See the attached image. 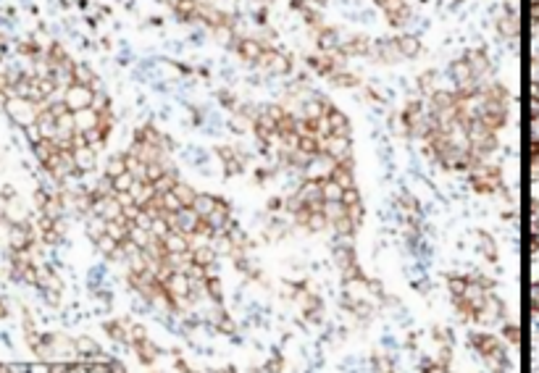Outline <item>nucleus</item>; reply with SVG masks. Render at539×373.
<instances>
[{"label": "nucleus", "instance_id": "3", "mask_svg": "<svg viewBox=\"0 0 539 373\" xmlns=\"http://www.w3.org/2000/svg\"><path fill=\"white\" fill-rule=\"evenodd\" d=\"M97 210H100L103 218H108V221H119L121 216H124V205L116 200V195H113V197H105L103 202H97Z\"/></svg>", "mask_w": 539, "mask_h": 373}, {"label": "nucleus", "instance_id": "9", "mask_svg": "<svg viewBox=\"0 0 539 373\" xmlns=\"http://www.w3.org/2000/svg\"><path fill=\"white\" fill-rule=\"evenodd\" d=\"M326 118H329V126H331L334 137H347V118L342 116V113H339V111H329V113H326Z\"/></svg>", "mask_w": 539, "mask_h": 373}, {"label": "nucleus", "instance_id": "30", "mask_svg": "<svg viewBox=\"0 0 539 373\" xmlns=\"http://www.w3.org/2000/svg\"><path fill=\"white\" fill-rule=\"evenodd\" d=\"M500 29H503L505 34H515V29H518V27H515V21L508 16V19H500Z\"/></svg>", "mask_w": 539, "mask_h": 373}, {"label": "nucleus", "instance_id": "17", "mask_svg": "<svg viewBox=\"0 0 539 373\" xmlns=\"http://www.w3.org/2000/svg\"><path fill=\"white\" fill-rule=\"evenodd\" d=\"M153 187H155V195H166L177 187V179H174V173H163L158 181H153Z\"/></svg>", "mask_w": 539, "mask_h": 373}, {"label": "nucleus", "instance_id": "6", "mask_svg": "<svg viewBox=\"0 0 539 373\" xmlns=\"http://www.w3.org/2000/svg\"><path fill=\"white\" fill-rule=\"evenodd\" d=\"M166 289H169L171 294H177V297H181V294H187L189 292V276L187 273H174V276L166 281Z\"/></svg>", "mask_w": 539, "mask_h": 373}, {"label": "nucleus", "instance_id": "27", "mask_svg": "<svg viewBox=\"0 0 539 373\" xmlns=\"http://www.w3.org/2000/svg\"><path fill=\"white\" fill-rule=\"evenodd\" d=\"M342 202L347 205V208H350V205H358L360 202V197H358V189H345V195H342Z\"/></svg>", "mask_w": 539, "mask_h": 373}, {"label": "nucleus", "instance_id": "8", "mask_svg": "<svg viewBox=\"0 0 539 373\" xmlns=\"http://www.w3.org/2000/svg\"><path fill=\"white\" fill-rule=\"evenodd\" d=\"M474 344L481 349V355L500 357V347H497V342L492 339V337H487V334H476V337H474Z\"/></svg>", "mask_w": 539, "mask_h": 373}, {"label": "nucleus", "instance_id": "33", "mask_svg": "<svg viewBox=\"0 0 539 373\" xmlns=\"http://www.w3.org/2000/svg\"><path fill=\"white\" fill-rule=\"evenodd\" d=\"M481 242H484V253H487V258H495V242H492L487 234H481Z\"/></svg>", "mask_w": 539, "mask_h": 373}, {"label": "nucleus", "instance_id": "38", "mask_svg": "<svg viewBox=\"0 0 539 373\" xmlns=\"http://www.w3.org/2000/svg\"><path fill=\"white\" fill-rule=\"evenodd\" d=\"M531 134H534V142H539V118L534 121V126H531Z\"/></svg>", "mask_w": 539, "mask_h": 373}, {"label": "nucleus", "instance_id": "35", "mask_svg": "<svg viewBox=\"0 0 539 373\" xmlns=\"http://www.w3.org/2000/svg\"><path fill=\"white\" fill-rule=\"evenodd\" d=\"M518 334H521V331H518V329H515V326H508V329H505V337H508V339H510V342H518V339H521V337H518Z\"/></svg>", "mask_w": 539, "mask_h": 373}, {"label": "nucleus", "instance_id": "37", "mask_svg": "<svg viewBox=\"0 0 539 373\" xmlns=\"http://www.w3.org/2000/svg\"><path fill=\"white\" fill-rule=\"evenodd\" d=\"M77 77H79V79H87V82H90V79H92V74H90V71H87V68H82V66H77Z\"/></svg>", "mask_w": 539, "mask_h": 373}, {"label": "nucleus", "instance_id": "15", "mask_svg": "<svg viewBox=\"0 0 539 373\" xmlns=\"http://www.w3.org/2000/svg\"><path fill=\"white\" fill-rule=\"evenodd\" d=\"M171 192L179 197V200H181V205H184V208H192V202H195V197H197V195L192 192V187H184V184H177V187L171 189Z\"/></svg>", "mask_w": 539, "mask_h": 373}, {"label": "nucleus", "instance_id": "1", "mask_svg": "<svg viewBox=\"0 0 539 373\" xmlns=\"http://www.w3.org/2000/svg\"><path fill=\"white\" fill-rule=\"evenodd\" d=\"M321 153H326V155H331L337 163H345V161H350V140L347 137H329L324 144H321Z\"/></svg>", "mask_w": 539, "mask_h": 373}, {"label": "nucleus", "instance_id": "28", "mask_svg": "<svg viewBox=\"0 0 539 373\" xmlns=\"http://www.w3.org/2000/svg\"><path fill=\"white\" fill-rule=\"evenodd\" d=\"M318 45H321L324 50H331L334 45H337V37H334V32H324L321 40H318Z\"/></svg>", "mask_w": 539, "mask_h": 373}, {"label": "nucleus", "instance_id": "16", "mask_svg": "<svg viewBox=\"0 0 539 373\" xmlns=\"http://www.w3.org/2000/svg\"><path fill=\"white\" fill-rule=\"evenodd\" d=\"M111 181H113V192H129V189L134 187V181H137V179H134L132 173L126 171V173H121V176L111 179Z\"/></svg>", "mask_w": 539, "mask_h": 373}, {"label": "nucleus", "instance_id": "32", "mask_svg": "<svg viewBox=\"0 0 539 373\" xmlns=\"http://www.w3.org/2000/svg\"><path fill=\"white\" fill-rule=\"evenodd\" d=\"M206 287L210 289V294H213L216 300H218V297H221V284H218V281H216L213 276H210V279H206Z\"/></svg>", "mask_w": 539, "mask_h": 373}, {"label": "nucleus", "instance_id": "23", "mask_svg": "<svg viewBox=\"0 0 539 373\" xmlns=\"http://www.w3.org/2000/svg\"><path fill=\"white\" fill-rule=\"evenodd\" d=\"M468 58H474V60H466V63L471 66V71H474V74H479V71H484V68H487V58H484L481 53H471Z\"/></svg>", "mask_w": 539, "mask_h": 373}, {"label": "nucleus", "instance_id": "2", "mask_svg": "<svg viewBox=\"0 0 539 373\" xmlns=\"http://www.w3.org/2000/svg\"><path fill=\"white\" fill-rule=\"evenodd\" d=\"M166 250H169V255H181V253H192V245H189V237H184V234L179 231H171L169 237L163 239Z\"/></svg>", "mask_w": 539, "mask_h": 373}, {"label": "nucleus", "instance_id": "12", "mask_svg": "<svg viewBox=\"0 0 539 373\" xmlns=\"http://www.w3.org/2000/svg\"><path fill=\"white\" fill-rule=\"evenodd\" d=\"M452 77L458 79V85H466V82L474 79V71H471L466 60H460V63H452Z\"/></svg>", "mask_w": 539, "mask_h": 373}, {"label": "nucleus", "instance_id": "36", "mask_svg": "<svg viewBox=\"0 0 539 373\" xmlns=\"http://www.w3.org/2000/svg\"><path fill=\"white\" fill-rule=\"evenodd\" d=\"M132 339H134V342L148 339V337H145V329H140V326H137V329H132Z\"/></svg>", "mask_w": 539, "mask_h": 373}, {"label": "nucleus", "instance_id": "18", "mask_svg": "<svg viewBox=\"0 0 539 373\" xmlns=\"http://www.w3.org/2000/svg\"><path fill=\"white\" fill-rule=\"evenodd\" d=\"M210 260H213V250H210L208 245H203V247H195V250H192V263H197V265H208Z\"/></svg>", "mask_w": 539, "mask_h": 373}, {"label": "nucleus", "instance_id": "4", "mask_svg": "<svg viewBox=\"0 0 539 373\" xmlns=\"http://www.w3.org/2000/svg\"><path fill=\"white\" fill-rule=\"evenodd\" d=\"M66 100H69L71 108H90V103H92V92H90V87H74Z\"/></svg>", "mask_w": 539, "mask_h": 373}, {"label": "nucleus", "instance_id": "20", "mask_svg": "<svg viewBox=\"0 0 539 373\" xmlns=\"http://www.w3.org/2000/svg\"><path fill=\"white\" fill-rule=\"evenodd\" d=\"M161 200H163V210L166 213H179L184 205H181V200L174 192H166V195H161Z\"/></svg>", "mask_w": 539, "mask_h": 373}, {"label": "nucleus", "instance_id": "10", "mask_svg": "<svg viewBox=\"0 0 539 373\" xmlns=\"http://www.w3.org/2000/svg\"><path fill=\"white\" fill-rule=\"evenodd\" d=\"M324 216H326V221H339L342 216H347V205L345 202H324Z\"/></svg>", "mask_w": 539, "mask_h": 373}, {"label": "nucleus", "instance_id": "24", "mask_svg": "<svg viewBox=\"0 0 539 373\" xmlns=\"http://www.w3.org/2000/svg\"><path fill=\"white\" fill-rule=\"evenodd\" d=\"M334 229H337L339 234H353V229H355V221H353L350 216H342L339 221H334Z\"/></svg>", "mask_w": 539, "mask_h": 373}, {"label": "nucleus", "instance_id": "7", "mask_svg": "<svg viewBox=\"0 0 539 373\" xmlns=\"http://www.w3.org/2000/svg\"><path fill=\"white\" fill-rule=\"evenodd\" d=\"M216 202H218V200H213V197H208V195H197L195 202H192V210H195L203 221H206L210 213L216 210Z\"/></svg>", "mask_w": 539, "mask_h": 373}, {"label": "nucleus", "instance_id": "13", "mask_svg": "<svg viewBox=\"0 0 539 373\" xmlns=\"http://www.w3.org/2000/svg\"><path fill=\"white\" fill-rule=\"evenodd\" d=\"M394 45H397V50L402 53V56H408V58L419 53V40H416V37H400Z\"/></svg>", "mask_w": 539, "mask_h": 373}, {"label": "nucleus", "instance_id": "34", "mask_svg": "<svg viewBox=\"0 0 539 373\" xmlns=\"http://www.w3.org/2000/svg\"><path fill=\"white\" fill-rule=\"evenodd\" d=\"M366 48H368V45L363 42V40H355V42L347 45V50H350V53H366Z\"/></svg>", "mask_w": 539, "mask_h": 373}, {"label": "nucleus", "instance_id": "5", "mask_svg": "<svg viewBox=\"0 0 539 373\" xmlns=\"http://www.w3.org/2000/svg\"><path fill=\"white\" fill-rule=\"evenodd\" d=\"M321 195H324V202H342L345 189L334 179H321Z\"/></svg>", "mask_w": 539, "mask_h": 373}, {"label": "nucleus", "instance_id": "31", "mask_svg": "<svg viewBox=\"0 0 539 373\" xmlns=\"http://www.w3.org/2000/svg\"><path fill=\"white\" fill-rule=\"evenodd\" d=\"M466 287H468L466 281H458V279H452V281H450V289H452V294H455V297H463Z\"/></svg>", "mask_w": 539, "mask_h": 373}, {"label": "nucleus", "instance_id": "11", "mask_svg": "<svg viewBox=\"0 0 539 373\" xmlns=\"http://www.w3.org/2000/svg\"><path fill=\"white\" fill-rule=\"evenodd\" d=\"M240 53H242L247 60L263 58V50H261V45H258L255 40H242V42H240Z\"/></svg>", "mask_w": 539, "mask_h": 373}, {"label": "nucleus", "instance_id": "22", "mask_svg": "<svg viewBox=\"0 0 539 373\" xmlns=\"http://www.w3.org/2000/svg\"><path fill=\"white\" fill-rule=\"evenodd\" d=\"M77 161L82 163V169H92V166H95V155H92V150H90L87 144L77 150Z\"/></svg>", "mask_w": 539, "mask_h": 373}, {"label": "nucleus", "instance_id": "26", "mask_svg": "<svg viewBox=\"0 0 539 373\" xmlns=\"http://www.w3.org/2000/svg\"><path fill=\"white\" fill-rule=\"evenodd\" d=\"M137 344H140V352H142V360H153V357H155V347H153V344H150V342H148V339H142V342H137Z\"/></svg>", "mask_w": 539, "mask_h": 373}, {"label": "nucleus", "instance_id": "25", "mask_svg": "<svg viewBox=\"0 0 539 373\" xmlns=\"http://www.w3.org/2000/svg\"><path fill=\"white\" fill-rule=\"evenodd\" d=\"M121 173H126V161H121V158H113L111 166H108V176H111V179H116V176H121Z\"/></svg>", "mask_w": 539, "mask_h": 373}, {"label": "nucleus", "instance_id": "14", "mask_svg": "<svg viewBox=\"0 0 539 373\" xmlns=\"http://www.w3.org/2000/svg\"><path fill=\"white\" fill-rule=\"evenodd\" d=\"M334 260H337V265H342V268H350V265H355V255L350 247H337L334 250Z\"/></svg>", "mask_w": 539, "mask_h": 373}, {"label": "nucleus", "instance_id": "39", "mask_svg": "<svg viewBox=\"0 0 539 373\" xmlns=\"http://www.w3.org/2000/svg\"><path fill=\"white\" fill-rule=\"evenodd\" d=\"M531 13H534V19H539V3L531 5Z\"/></svg>", "mask_w": 539, "mask_h": 373}, {"label": "nucleus", "instance_id": "19", "mask_svg": "<svg viewBox=\"0 0 539 373\" xmlns=\"http://www.w3.org/2000/svg\"><path fill=\"white\" fill-rule=\"evenodd\" d=\"M150 231H153V237L166 239V237L171 234V226H169V221H166V218H153V224H150Z\"/></svg>", "mask_w": 539, "mask_h": 373}, {"label": "nucleus", "instance_id": "29", "mask_svg": "<svg viewBox=\"0 0 539 373\" xmlns=\"http://www.w3.org/2000/svg\"><path fill=\"white\" fill-rule=\"evenodd\" d=\"M334 82H337L339 87H355V85H358V79L350 77V74H337V77H334Z\"/></svg>", "mask_w": 539, "mask_h": 373}, {"label": "nucleus", "instance_id": "21", "mask_svg": "<svg viewBox=\"0 0 539 373\" xmlns=\"http://www.w3.org/2000/svg\"><path fill=\"white\" fill-rule=\"evenodd\" d=\"M263 58H269V66H271V71H276V74H284L287 68H290V63L279 56V53H271V56H263Z\"/></svg>", "mask_w": 539, "mask_h": 373}]
</instances>
